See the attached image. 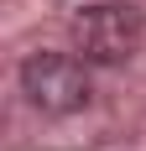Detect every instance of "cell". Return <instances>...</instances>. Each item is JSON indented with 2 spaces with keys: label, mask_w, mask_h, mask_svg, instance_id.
Listing matches in <instances>:
<instances>
[{
  "label": "cell",
  "mask_w": 146,
  "mask_h": 151,
  "mask_svg": "<svg viewBox=\"0 0 146 151\" xmlns=\"http://www.w3.org/2000/svg\"><path fill=\"white\" fill-rule=\"evenodd\" d=\"M146 21L131 0H99V5H84L73 16V52L89 63V68H120L141 52Z\"/></svg>",
  "instance_id": "obj_1"
},
{
  "label": "cell",
  "mask_w": 146,
  "mask_h": 151,
  "mask_svg": "<svg viewBox=\"0 0 146 151\" xmlns=\"http://www.w3.org/2000/svg\"><path fill=\"white\" fill-rule=\"evenodd\" d=\"M21 94L42 115H78L89 104V63L78 52H31L21 63Z\"/></svg>",
  "instance_id": "obj_2"
}]
</instances>
